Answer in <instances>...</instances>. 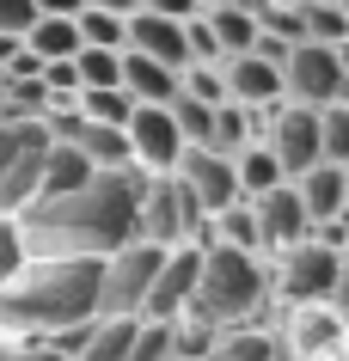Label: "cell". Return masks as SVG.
<instances>
[{
	"mask_svg": "<svg viewBox=\"0 0 349 361\" xmlns=\"http://www.w3.org/2000/svg\"><path fill=\"white\" fill-rule=\"evenodd\" d=\"M80 43L86 49H129V19H116L104 6H86L80 13Z\"/></svg>",
	"mask_w": 349,
	"mask_h": 361,
	"instance_id": "obj_26",
	"label": "cell"
},
{
	"mask_svg": "<svg viewBox=\"0 0 349 361\" xmlns=\"http://www.w3.org/2000/svg\"><path fill=\"white\" fill-rule=\"evenodd\" d=\"M196 319L214 331L233 324H276V264L264 251H233V245H202V282H196Z\"/></svg>",
	"mask_w": 349,
	"mask_h": 361,
	"instance_id": "obj_3",
	"label": "cell"
},
{
	"mask_svg": "<svg viewBox=\"0 0 349 361\" xmlns=\"http://www.w3.org/2000/svg\"><path fill=\"white\" fill-rule=\"evenodd\" d=\"M178 86H184L178 68H166V61H154V56H135V49H123V92L135 98V104H172Z\"/></svg>",
	"mask_w": 349,
	"mask_h": 361,
	"instance_id": "obj_18",
	"label": "cell"
},
{
	"mask_svg": "<svg viewBox=\"0 0 349 361\" xmlns=\"http://www.w3.org/2000/svg\"><path fill=\"white\" fill-rule=\"evenodd\" d=\"M214 245H233V251H264V233H257V214H252V202L239 196L233 209H221L214 214Z\"/></svg>",
	"mask_w": 349,
	"mask_h": 361,
	"instance_id": "obj_24",
	"label": "cell"
},
{
	"mask_svg": "<svg viewBox=\"0 0 349 361\" xmlns=\"http://www.w3.org/2000/svg\"><path fill=\"white\" fill-rule=\"evenodd\" d=\"M92 6H104V13H116V19H135V13L147 6V0H92Z\"/></svg>",
	"mask_w": 349,
	"mask_h": 361,
	"instance_id": "obj_40",
	"label": "cell"
},
{
	"mask_svg": "<svg viewBox=\"0 0 349 361\" xmlns=\"http://www.w3.org/2000/svg\"><path fill=\"white\" fill-rule=\"evenodd\" d=\"M270 264H276V306H331L337 276H343V251L325 239H300Z\"/></svg>",
	"mask_w": 349,
	"mask_h": 361,
	"instance_id": "obj_5",
	"label": "cell"
},
{
	"mask_svg": "<svg viewBox=\"0 0 349 361\" xmlns=\"http://www.w3.org/2000/svg\"><path fill=\"white\" fill-rule=\"evenodd\" d=\"M166 264V245L154 239H129L104 257V276H98V312H123V319H141V306L154 294V276Z\"/></svg>",
	"mask_w": 349,
	"mask_h": 361,
	"instance_id": "obj_6",
	"label": "cell"
},
{
	"mask_svg": "<svg viewBox=\"0 0 349 361\" xmlns=\"http://www.w3.org/2000/svg\"><path fill=\"white\" fill-rule=\"evenodd\" d=\"M282 74H288V98L294 104L325 111V104H343L349 98V68H343V56H337L331 43H300Z\"/></svg>",
	"mask_w": 349,
	"mask_h": 361,
	"instance_id": "obj_8",
	"label": "cell"
},
{
	"mask_svg": "<svg viewBox=\"0 0 349 361\" xmlns=\"http://www.w3.org/2000/svg\"><path fill=\"white\" fill-rule=\"evenodd\" d=\"M343 104H349V98H343Z\"/></svg>",
	"mask_w": 349,
	"mask_h": 361,
	"instance_id": "obj_43",
	"label": "cell"
},
{
	"mask_svg": "<svg viewBox=\"0 0 349 361\" xmlns=\"http://www.w3.org/2000/svg\"><path fill=\"white\" fill-rule=\"evenodd\" d=\"M129 49L135 56H154V61H166V68H190V31H184V19H166V13H147L141 6L135 19H129Z\"/></svg>",
	"mask_w": 349,
	"mask_h": 361,
	"instance_id": "obj_15",
	"label": "cell"
},
{
	"mask_svg": "<svg viewBox=\"0 0 349 361\" xmlns=\"http://www.w3.org/2000/svg\"><path fill=\"white\" fill-rule=\"evenodd\" d=\"M172 324L178 319H141L135 324V355L129 361H172Z\"/></svg>",
	"mask_w": 349,
	"mask_h": 361,
	"instance_id": "obj_33",
	"label": "cell"
},
{
	"mask_svg": "<svg viewBox=\"0 0 349 361\" xmlns=\"http://www.w3.org/2000/svg\"><path fill=\"white\" fill-rule=\"evenodd\" d=\"M25 269H31V239H25L19 214H0V288L19 282Z\"/></svg>",
	"mask_w": 349,
	"mask_h": 361,
	"instance_id": "obj_28",
	"label": "cell"
},
{
	"mask_svg": "<svg viewBox=\"0 0 349 361\" xmlns=\"http://www.w3.org/2000/svg\"><path fill=\"white\" fill-rule=\"evenodd\" d=\"M172 361H178V355H172Z\"/></svg>",
	"mask_w": 349,
	"mask_h": 361,
	"instance_id": "obj_44",
	"label": "cell"
},
{
	"mask_svg": "<svg viewBox=\"0 0 349 361\" xmlns=\"http://www.w3.org/2000/svg\"><path fill=\"white\" fill-rule=\"evenodd\" d=\"M264 141H270V153L282 159L288 184L300 178V171H312L319 159H325V135H319V111H312V104H294V98H282V104L270 111V123H264Z\"/></svg>",
	"mask_w": 349,
	"mask_h": 361,
	"instance_id": "obj_7",
	"label": "cell"
},
{
	"mask_svg": "<svg viewBox=\"0 0 349 361\" xmlns=\"http://www.w3.org/2000/svg\"><path fill=\"white\" fill-rule=\"evenodd\" d=\"M209 6H227V0H202V13H209Z\"/></svg>",
	"mask_w": 349,
	"mask_h": 361,
	"instance_id": "obj_42",
	"label": "cell"
},
{
	"mask_svg": "<svg viewBox=\"0 0 349 361\" xmlns=\"http://www.w3.org/2000/svg\"><path fill=\"white\" fill-rule=\"evenodd\" d=\"M319 135H325V159L349 166V104H325L319 111Z\"/></svg>",
	"mask_w": 349,
	"mask_h": 361,
	"instance_id": "obj_34",
	"label": "cell"
},
{
	"mask_svg": "<svg viewBox=\"0 0 349 361\" xmlns=\"http://www.w3.org/2000/svg\"><path fill=\"white\" fill-rule=\"evenodd\" d=\"M214 343H221V331L209 319H196V312H184L172 324V355L178 361H214Z\"/></svg>",
	"mask_w": 349,
	"mask_h": 361,
	"instance_id": "obj_25",
	"label": "cell"
},
{
	"mask_svg": "<svg viewBox=\"0 0 349 361\" xmlns=\"http://www.w3.org/2000/svg\"><path fill=\"white\" fill-rule=\"evenodd\" d=\"M349 37V13L337 6V0H325V6H307V43H337Z\"/></svg>",
	"mask_w": 349,
	"mask_h": 361,
	"instance_id": "obj_32",
	"label": "cell"
},
{
	"mask_svg": "<svg viewBox=\"0 0 349 361\" xmlns=\"http://www.w3.org/2000/svg\"><path fill=\"white\" fill-rule=\"evenodd\" d=\"M337 56H343V68H349V37H343V43H337Z\"/></svg>",
	"mask_w": 349,
	"mask_h": 361,
	"instance_id": "obj_41",
	"label": "cell"
},
{
	"mask_svg": "<svg viewBox=\"0 0 349 361\" xmlns=\"http://www.w3.org/2000/svg\"><path fill=\"white\" fill-rule=\"evenodd\" d=\"M233 166H239V190L245 196H264V190H276V184H288V171H282V159L270 153V141H252Z\"/></svg>",
	"mask_w": 349,
	"mask_h": 361,
	"instance_id": "obj_23",
	"label": "cell"
},
{
	"mask_svg": "<svg viewBox=\"0 0 349 361\" xmlns=\"http://www.w3.org/2000/svg\"><path fill=\"white\" fill-rule=\"evenodd\" d=\"M227 98L233 104H245V111H276L282 98H288V74H282V61L270 56H227Z\"/></svg>",
	"mask_w": 349,
	"mask_h": 361,
	"instance_id": "obj_14",
	"label": "cell"
},
{
	"mask_svg": "<svg viewBox=\"0 0 349 361\" xmlns=\"http://www.w3.org/2000/svg\"><path fill=\"white\" fill-rule=\"evenodd\" d=\"M202 19L214 25V43H221L227 56H252V49H257V13H252V0H227V6H209Z\"/></svg>",
	"mask_w": 349,
	"mask_h": 361,
	"instance_id": "obj_20",
	"label": "cell"
},
{
	"mask_svg": "<svg viewBox=\"0 0 349 361\" xmlns=\"http://www.w3.org/2000/svg\"><path fill=\"white\" fill-rule=\"evenodd\" d=\"M178 184L202 202L209 214H221V209H233L239 202V166H233V153H214V147H184V159H178V171H172Z\"/></svg>",
	"mask_w": 349,
	"mask_h": 361,
	"instance_id": "obj_11",
	"label": "cell"
},
{
	"mask_svg": "<svg viewBox=\"0 0 349 361\" xmlns=\"http://www.w3.org/2000/svg\"><path fill=\"white\" fill-rule=\"evenodd\" d=\"M37 6H43V13H56V19H80L92 0H37Z\"/></svg>",
	"mask_w": 349,
	"mask_h": 361,
	"instance_id": "obj_38",
	"label": "cell"
},
{
	"mask_svg": "<svg viewBox=\"0 0 349 361\" xmlns=\"http://www.w3.org/2000/svg\"><path fill=\"white\" fill-rule=\"evenodd\" d=\"M214 111H221V104H202V98H190V92L172 98V116H178V129H184L190 147H209L214 141Z\"/></svg>",
	"mask_w": 349,
	"mask_h": 361,
	"instance_id": "obj_29",
	"label": "cell"
},
{
	"mask_svg": "<svg viewBox=\"0 0 349 361\" xmlns=\"http://www.w3.org/2000/svg\"><path fill=\"white\" fill-rule=\"evenodd\" d=\"M184 129H178L172 104H135V116H129V153H135V166L147 171V178H172L178 159H184Z\"/></svg>",
	"mask_w": 349,
	"mask_h": 361,
	"instance_id": "obj_10",
	"label": "cell"
},
{
	"mask_svg": "<svg viewBox=\"0 0 349 361\" xmlns=\"http://www.w3.org/2000/svg\"><path fill=\"white\" fill-rule=\"evenodd\" d=\"M178 92L202 98V104H227V68H221V61H190Z\"/></svg>",
	"mask_w": 349,
	"mask_h": 361,
	"instance_id": "obj_31",
	"label": "cell"
},
{
	"mask_svg": "<svg viewBox=\"0 0 349 361\" xmlns=\"http://www.w3.org/2000/svg\"><path fill=\"white\" fill-rule=\"evenodd\" d=\"M147 13H166V19H196L202 0H147Z\"/></svg>",
	"mask_w": 349,
	"mask_h": 361,
	"instance_id": "obj_37",
	"label": "cell"
},
{
	"mask_svg": "<svg viewBox=\"0 0 349 361\" xmlns=\"http://www.w3.org/2000/svg\"><path fill=\"white\" fill-rule=\"evenodd\" d=\"M196 282H202V245H172L154 276V294L141 306V319H184L196 306Z\"/></svg>",
	"mask_w": 349,
	"mask_h": 361,
	"instance_id": "obj_13",
	"label": "cell"
},
{
	"mask_svg": "<svg viewBox=\"0 0 349 361\" xmlns=\"http://www.w3.org/2000/svg\"><path fill=\"white\" fill-rule=\"evenodd\" d=\"M31 56H43V61H74L86 43H80V19H56V13H43L37 25H31Z\"/></svg>",
	"mask_w": 349,
	"mask_h": 361,
	"instance_id": "obj_22",
	"label": "cell"
},
{
	"mask_svg": "<svg viewBox=\"0 0 349 361\" xmlns=\"http://www.w3.org/2000/svg\"><path fill=\"white\" fill-rule=\"evenodd\" d=\"M98 178V166L74 141H49L43 147V178H37V202H61V196H80Z\"/></svg>",
	"mask_w": 349,
	"mask_h": 361,
	"instance_id": "obj_16",
	"label": "cell"
},
{
	"mask_svg": "<svg viewBox=\"0 0 349 361\" xmlns=\"http://www.w3.org/2000/svg\"><path fill=\"white\" fill-rule=\"evenodd\" d=\"M141 190L147 171H98L80 196L31 202L19 214L31 257H111L116 245L141 239Z\"/></svg>",
	"mask_w": 349,
	"mask_h": 361,
	"instance_id": "obj_1",
	"label": "cell"
},
{
	"mask_svg": "<svg viewBox=\"0 0 349 361\" xmlns=\"http://www.w3.org/2000/svg\"><path fill=\"white\" fill-rule=\"evenodd\" d=\"M331 306L343 312V324H349V251H343V276H337V294H331Z\"/></svg>",
	"mask_w": 349,
	"mask_h": 361,
	"instance_id": "obj_39",
	"label": "cell"
},
{
	"mask_svg": "<svg viewBox=\"0 0 349 361\" xmlns=\"http://www.w3.org/2000/svg\"><path fill=\"white\" fill-rule=\"evenodd\" d=\"M135 324L141 319H123V312H98L92 319V343L80 361H129L135 355Z\"/></svg>",
	"mask_w": 349,
	"mask_h": 361,
	"instance_id": "obj_21",
	"label": "cell"
},
{
	"mask_svg": "<svg viewBox=\"0 0 349 361\" xmlns=\"http://www.w3.org/2000/svg\"><path fill=\"white\" fill-rule=\"evenodd\" d=\"M37 19H43L37 0H0V37H31Z\"/></svg>",
	"mask_w": 349,
	"mask_h": 361,
	"instance_id": "obj_35",
	"label": "cell"
},
{
	"mask_svg": "<svg viewBox=\"0 0 349 361\" xmlns=\"http://www.w3.org/2000/svg\"><path fill=\"white\" fill-rule=\"evenodd\" d=\"M294 190H300V202H307L312 227L343 221V214H349V166H331V159H319L312 171H300V178H294Z\"/></svg>",
	"mask_w": 349,
	"mask_h": 361,
	"instance_id": "obj_17",
	"label": "cell"
},
{
	"mask_svg": "<svg viewBox=\"0 0 349 361\" xmlns=\"http://www.w3.org/2000/svg\"><path fill=\"white\" fill-rule=\"evenodd\" d=\"M74 68H80V86H86V92H111V86H123V49H80Z\"/></svg>",
	"mask_w": 349,
	"mask_h": 361,
	"instance_id": "obj_27",
	"label": "cell"
},
{
	"mask_svg": "<svg viewBox=\"0 0 349 361\" xmlns=\"http://www.w3.org/2000/svg\"><path fill=\"white\" fill-rule=\"evenodd\" d=\"M276 331H282L294 361H331V355L349 349V324H343L337 306H282Z\"/></svg>",
	"mask_w": 349,
	"mask_h": 361,
	"instance_id": "obj_9",
	"label": "cell"
},
{
	"mask_svg": "<svg viewBox=\"0 0 349 361\" xmlns=\"http://www.w3.org/2000/svg\"><path fill=\"white\" fill-rule=\"evenodd\" d=\"M184 31H190V56H196V61H227V49L214 43V25L202 19V13H196V19H184Z\"/></svg>",
	"mask_w": 349,
	"mask_h": 361,
	"instance_id": "obj_36",
	"label": "cell"
},
{
	"mask_svg": "<svg viewBox=\"0 0 349 361\" xmlns=\"http://www.w3.org/2000/svg\"><path fill=\"white\" fill-rule=\"evenodd\" d=\"M214 361H294L276 324H233L214 343Z\"/></svg>",
	"mask_w": 349,
	"mask_h": 361,
	"instance_id": "obj_19",
	"label": "cell"
},
{
	"mask_svg": "<svg viewBox=\"0 0 349 361\" xmlns=\"http://www.w3.org/2000/svg\"><path fill=\"white\" fill-rule=\"evenodd\" d=\"M80 116H92V123H111V129H129V116H135V98L111 86V92H80Z\"/></svg>",
	"mask_w": 349,
	"mask_h": 361,
	"instance_id": "obj_30",
	"label": "cell"
},
{
	"mask_svg": "<svg viewBox=\"0 0 349 361\" xmlns=\"http://www.w3.org/2000/svg\"><path fill=\"white\" fill-rule=\"evenodd\" d=\"M245 202H252L257 233H264V257H282V251H294L300 239H312V214H307V202H300L294 184H276V190L245 196Z\"/></svg>",
	"mask_w": 349,
	"mask_h": 361,
	"instance_id": "obj_12",
	"label": "cell"
},
{
	"mask_svg": "<svg viewBox=\"0 0 349 361\" xmlns=\"http://www.w3.org/2000/svg\"><path fill=\"white\" fill-rule=\"evenodd\" d=\"M98 276H104V257H31L19 282L0 288V331L56 337L68 324L98 319Z\"/></svg>",
	"mask_w": 349,
	"mask_h": 361,
	"instance_id": "obj_2",
	"label": "cell"
},
{
	"mask_svg": "<svg viewBox=\"0 0 349 361\" xmlns=\"http://www.w3.org/2000/svg\"><path fill=\"white\" fill-rule=\"evenodd\" d=\"M141 239H154V245H214V214L196 202L178 178H147V190H141Z\"/></svg>",
	"mask_w": 349,
	"mask_h": 361,
	"instance_id": "obj_4",
	"label": "cell"
}]
</instances>
